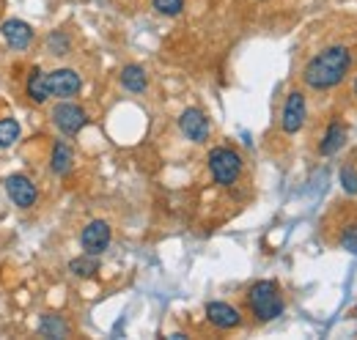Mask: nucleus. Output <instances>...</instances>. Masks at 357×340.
Segmentation results:
<instances>
[{
    "instance_id": "1",
    "label": "nucleus",
    "mask_w": 357,
    "mask_h": 340,
    "mask_svg": "<svg viewBox=\"0 0 357 340\" xmlns=\"http://www.w3.org/2000/svg\"><path fill=\"white\" fill-rule=\"evenodd\" d=\"M349 66H352V52L347 47H327L324 52H319L316 58L308 61L303 80L313 91H327V88L344 83Z\"/></svg>"
},
{
    "instance_id": "2",
    "label": "nucleus",
    "mask_w": 357,
    "mask_h": 340,
    "mask_svg": "<svg viewBox=\"0 0 357 340\" xmlns=\"http://www.w3.org/2000/svg\"><path fill=\"white\" fill-rule=\"evenodd\" d=\"M248 307L250 313L267 324V321H275L278 316H283V294H280V286L275 280H259L248 288Z\"/></svg>"
},
{
    "instance_id": "3",
    "label": "nucleus",
    "mask_w": 357,
    "mask_h": 340,
    "mask_svg": "<svg viewBox=\"0 0 357 340\" xmlns=\"http://www.w3.org/2000/svg\"><path fill=\"white\" fill-rule=\"evenodd\" d=\"M209 170L220 187H231L242 176V157L234 148H215L209 151Z\"/></svg>"
},
{
    "instance_id": "4",
    "label": "nucleus",
    "mask_w": 357,
    "mask_h": 340,
    "mask_svg": "<svg viewBox=\"0 0 357 340\" xmlns=\"http://www.w3.org/2000/svg\"><path fill=\"white\" fill-rule=\"evenodd\" d=\"M50 118H52V124L61 129L63 134H80L83 127L89 124V113L80 107V105H75V102H61V105H55L52 107V113H50Z\"/></svg>"
},
{
    "instance_id": "5",
    "label": "nucleus",
    "mask_w": 357,
    "mask_h": 340,
    "mask_svg": "<svg viewBox=\"0 0 357 340\" xmlns=\"http://www.w3.org/2000/svg\"><path fill=\"white\" fill-rule=\"evenodd\" d=\"M6 192H8V198H11V203L17 209H33L36 201H39L36 184L22 173H14V176L6 178Z\"/></svg>"
},
{
    "instance_id": "6",
    "label": "nucleus",
    "mask_w": 357,
    "mask_h": 340,
    "mask_svg": "<svg viewBox=\"0 0 357 340\" xmlns=\"http://www.w3.org/2000/svg\"><path fill=\"white\" fill-rule=\"evenodd\" d=\"M45 83H47L50 96L72 99V96H77V93H80V88H83V77H80L75 69H55V72L45 75Z\"/></svg>"
},
{
    "instance_id": "7",
    "label": "nucleus",
    "mask_w": 357,
    "mask_h": 340,
    "mask_svg": "<svg viewBox=\"0 0 357 340\" xmlns=\"http://www.w3.org/2000/svg\"><path fill=\"white\" fill-rule=\"evenodd\" d=\"M110 239H113V231L105 219H91L89 225L83 228L80 233V242H83V250L89 255H102L110 247Z\"/></svg>"
},
{
    "instance_id": "8",
    "label": "nucleus",
    "mask_w": 357,
    "mask_h": 340,
    "mask_svg": "<svg viewBox=\"0 0 357 340\" xmlns=\"http://www.w3.org/2000/svg\"><path fill=\"white\" fill-rule=\"evenodd\" d=\"M305 116H308V105H305V96L300 91H291L286 105H283V118H280V127L286 134H297L303 124H305Z\"/></svg>"
},
{
    "instance_id": "9",
    "label": "nucleus",
    "mask_w": 357,
    "mask_h": 340,
    "mask_svg": "<svg viewBox=\"0 0 357 340\" xmlns=\"http://www.w3.org/2000/svg\"><path fill=\"white\" fill-rule=\"evenodd\" d=\"M178 129H181V134L187 137V140H192V143H206L209 140V118L198 110V107H187L181 116H178Z\"/></svg>"
},
{
    "instance_id": "10",
    "label": "nucleus",
    "mask_w": 357,
    "mask_h": 340,
    "mask_svg": "<svg viewBox=\"0 0 357 340\" xmlns=\"http://www.w3.org/2000/svg\"><path fill=\"white\" fill-rule=\"evenodd\" d=\"M0 33L11 49H28L33 42V28L25 20H6L0 25Z\"/></svg>"
},
{
    "instance_id": "11",
    "label": "nucleus",
    "mask_w": 357,
    "mask_h": 340,
    "mask_svg": "<svg viewBox=\"0 0 357 340\" xmlns=\"http://www.w3.org/2000/svg\"><path fill=\"white\" fill-rule=\"evenodd\" d=\"M206 318H209V324H215L218 330H236V327L242 324L239 310H236L234 304H228V302H209V304H206Z\"/></svg>"
},
{
    "instance_id": "12",
    "label": "nucleus",
    "mask_w": 357,
    "mask_h": 340,
    "mask_svg": "<svg viewBox=\"0 0 357 340\" xmlns=\"http://www.w3.org/2000/svg\"><path fill=\"white\" fill-rule=\"evenodd\" d=\"M75 165V154H72V148L66 146V143H55L52 146V157H50V170L55 173V176H66L69 170Z\"/></svg>"
},
{
    "instance_id": "13",
    "label": "nucleus",
    "mask_w": 357,
    "mask_h": 340,
    "mask_svg": "<svg viewBox=\"0 0 357 340\" xmlns=\"http://www.w3.org/2000/svg\"><path fill=\"white\" fill-rule=\"evenodd\" d=\"M344 143H347V129L341 127V124H330L324 140H321V146H319V154L321 157H333L335 151L344 148Z\"/></svg>"
},
{
    "instance_id": "14",
    "label": "nucleus",
    "mask_w": 357,
    "mask_h": 340,
    "mask_svg": "<svg viewBox=\"0 0 357 340\" xmlns=\"http://www.w3.org/2000/svg\"><path fill=\"white\" fill-rule=\"evenodd\" d=\"M121 85L127 88V91H132V93H143L146 88H149V77H146V69L143 66H124L121 69Z\"/></svg>"
},
{
    "instance_id": "15",
    "label": "nucleus",
    "mask_w": 357,
    "mask_h": 340,
    "mask_svg": "<svg viewBox=\"0 0 357 340\" xmlns=\"http://www.w3.org/2000/svg\"><path fill=\"white\" fill-rule=\"evenodd\" d=\"M25 91H28V99H31V102H36V105H45L47 99H50V91H47L45 72H42V69H33V72H31Z\"/></svg>"
},
{
    "instance_id": "16",
    "label": "nucleus",
    "mask_w": 357,
    "mask_h": 340,
    "mask_svg": "<svg viewBox=\"0 0 357 340\" xmlns=\"http://www.w3.org/2000/svg\"><path fill=\"white\" fill-rule=\"evenodd\" d=\"M39 332L45 338H69V324L61 316L47 313V316H42V321H39Z\"/></svg>"
},
{
    "instance_id": "17",
    "label": "nucleus",
    "mask_w": 357,
    "mask_h": 340,
    "mask_svg": "<svg viewBox=\"0 0 357 340\" xmlns=\"http://www.w3.org/2000/svg\"><path fill=\"white\" fill-rule=\"evenodd\" d=\"M69 272L72 275H77V277H93L96 272H99V261H96V255H80V258H75L72 263H69Z\"/></svg>"
},
{
    "instance_id": "18",
    "label": "nucleus",
    "mask_w": 357,
    "mask_h": 340,
    "mask_svg": "<svg viewBox=\"0 0 357 340\" xmlns=\"http://www.w3.org/2000/svg\"><path fill=\"white\" fill-rule=\"evenodd\" d=\"M20 140V121L17 118H3L0 121V148H11Z\"/></svg>"
},
{
    "instance_id": "19",
    "label": "nucleus",
    "mask_w": 357,
    "mask_h": 340,
    "mask_svg": "<svg viewBox=\"0 0 357 340\" xmlns=\"http://www.w3.org/2000/svg\"><path fill=\"white\" fill-rule=\"evenodd\" d=\"M151 6L165 17H178L184 8V0H151Z\"/></svg>"
},
{
    "instance_id": "20",
    "label": "nucleus",
    "mask_w": 357,
    "mask_h": 340,
    "mask_svg": "<svg viewBox=\"0 0 357 340\" xmlns=\"http://www.w3.org/2000/svg\"><path fill=\"white\" fill-rule=\"evenodd\" d=\"M47 49H50L52 55H66V52H69V39H66L63 33H50V36H47Z\"/></svg>"
},
{
    "instance_id": "21",
    "label": "nucleus",
    "mask_w": 357,
    "mask_h": 340,
    "mask_svg": "<svg viewBox=\"0 0 357 340\" xmlns=\"http://www.w3.org/2000/svg\"><path fill=\"white\" fill-rule=\"evenodd\" d=\"M341 187H344V192L357 195V170L352 168V165L341 168Z\"/></svg>"
},
{
    "instance_id": "22",
    "label": "nucleus",
    "mask_w": 357,
    "mask_h": 340,
    "mask_svg": "<svg viewBox=\"0 0 357 340\" xmlns=\"http://www.w3.org/2000/svg\"><path fill=\"white\" fill-rule=\"evenodd\" d=\"M341 247H344L347 253L357 255V225H352V228L344 231V236H341Z\"/></svg>"
},
{
    "instance_id": "23",
    "label": "nucleus",
    "mask_w": 357,
    "mask_h": 340,
    "mask_svg": "<svg viewBox=\"0 0 357 340\" xmlns=\"http://www.w3.org/2000/svg\"><path fill=\"white\" fill-rule=\"evenodd\" d=\"M355 96H357V80H355Z\"/></svg>"
}]
</instances>
